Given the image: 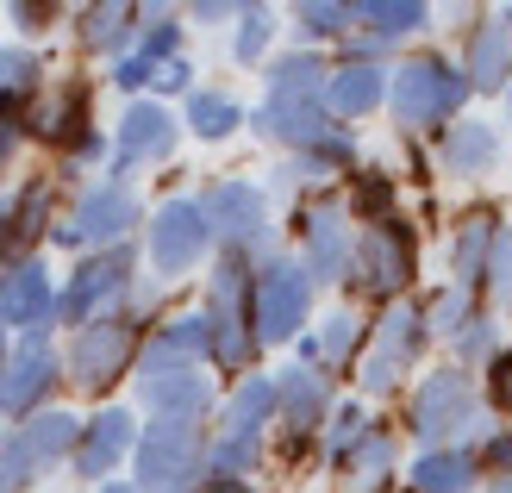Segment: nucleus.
<instances>
[{
	"label": "nucleus",
	"mask_w": 512,
	"mask_h": 493,
	"mask_svg": "<svg viewBox=\"0 0 512 493\" xmlns=\"http://www.w3.org/2000/svg\"><path fill=\"white\" fill-rule=\"evenodd\" d=\"M138 475L144 493H188L200 475V431L194 419H157L138 450Z\"/></svg>",
	"instance_id": "1"
},
{
	"label": "nucleus",
	"mask_w": 512,
	"mask_h": 493,
	"mask_svg": "<svg viewBox=\"0 0 512 493\" xmlns=\"http://www.w3.org/2000/svg\"><path fill=\"white\" fill-rule=\"evenodd\" d=\"M75 425L69 412H38L32 425H19L13 437H7V450H0V493H13V487H25L38 469H50L69 444H75Z\"/></svg>",
	"instance_id": "2"
},
{
	"label": "nucleus",
	"mask_w": 512,
	"mask_h": 493,
	"mask_svg": "<svg viewBox=\"0 0 512 493\" xmlns=\"http://www.w3.org/2000/svg\"><path fill=\"white\" fill-rule=\"evenodd\" d=\"M463 100V75H450L444 63H406L400 69V82H394V107L406 125H438L450 119V107Z\"/></svg>",
	"instance_id": "3"
},
{
	"label": "nucleus",
	"mask_w": 512,
	"mask_h": 493,
	"mask_svg": "<svg viewBox=\"0 0 512 493\" xmlns=\"http://www.w3.org/2000/svg\"><path fill=\"white\" fill-rule=\"evenodd\" d=\"M256 337L263 344H281V337H294V325L306 319V275L300 269H269L263 281H256Z\"/></svg>",
	"instance_id": "4"
},
{
	"label": "nucleus",
	"mask_w": 512,
	"mask_h": 493,
	"mask_svg": "<svg viewBox=\"0 0 512 493\" xmlns=\"http://www.w3.org/2000/svg\"><path fill=\"white\" fill-rule=\"evenodd\" d=\"M200 250H207V219H200V206H188V200L163 206L157 225H150V256H157V269L175 275V269L200 263Z\"/></svg>",
	"instance_id": "5"
},
{
	"label": "nucleus",
	"mask_w": 512,
	"mask_h": 493,
	"mask_svg": "<svg viewBox=\"0 0 512 493\" xmlns=\"http://www.w3.org/2000/svg\"><path fill=\"white\" fill-rule=\"evenodd\" d=\"M406 275H413V250H406L400 231H394V225L363 231V244H356V288H369V294H394Z\"/></svg>",
	"instance_id": "6"
},
{
	"label": "nucleus",
	"mask_w": 512,
	"mask_h": 493,
	"mask_svg": "<svg viewBox=\"0 0 512 493\" xmlns=\"http://www.w3.org/2000/svg\"><path fill=\"white\" fill-rule=\"evenodd\" d=\"M469 412H475V394H469V375H431L419 387V400H413V419H419V437H450V431H463L469 425Z\"/></svg>",
	"instance_id": "7"
},
{
	"label": "nucleus",
	"mask_w": 512,
	"mask_h": 493,
	"mask_svg": "<svg viewBox=\"0 0 512 493\" xmlns=\"http://www.w3.org/2000/svg\"><path fill=\"white\" fill-rule=\"evenodd\" d=\"M125 356H132V325H125V319H100V325H88L82 337H75V381H82V387H107L125 369Z\"/></svg>",
	"instance_id": "8"
},
{
	"label": "nucleus",
	"mask_w": 512,
	"mask_h": 493,
	"mask_svg": "<svg viewBox=\"0 0 512 493\" xmlns=\"http://www.w3.org/2000/svg\"><path fill=\"white\" fill-rule=\"evenodd\" d=\"M200 219H207L213 238H225V244H250L256 231H263L269 206H263V194H256V188H244V181H225V188H213V200L200 206Z\"/></svg>",
	"instance_id": "9"
},
{
	"label": "nucleus",
	"mask_w": 512,
	"mask_h": 493,
	"mask_svg": "<svg viewBox=\"0 0 512 493\" xmlns=\"http://www.w3.org/2000/svg\"><path fill=\"white\" fill-rule=\"evenodd\" d=\"M138 219V200H132V188H119V181H107V188H94L88 200H82V213H75V225L69 231H57L63 244H82V238H119L125 225Z\"/></svg>",
	"instance_id": "10"
},
{
	"label": "nucleus",
	"mask_w": 512,
	"mask_h": 493,
	"mask_svg": "<svg viewBox=\"0 0 512 493\" xmlns=\"http://www.w3.org/2000/svg\"><path fill=\"white\" fill-rule=\"evenodd\" d=\"M419 344H425V313H413V306H394V313H388V325H381V350L369 356L363 381H369V387H394L400 362L413 356Z\"/></svg>",
	"instance_id": "11"
},
{
	"label": "nucleus",
	"mask_w": 512,
	"mask_h": 493,
	"mask_svg": "<svg viewBox=\"0 0 512 493\" xmlns=\"http://www.w3.org/2000/svg\"><path fill=\"white\" fill-rule=\"evenodd\" d=\"M0 319L7 325H25V331H38L50 319V281L38 263H19L7 275V288H0Z\"/></svg>",
	"instance_id": "12"
},
{
	"label": "nucleus",
	"mask_w": 512,
	"mask_h": 493,
	"mask_svg": "<svg viewBox=\"0 0 512 493\" xmlns=\"http://www.w3.org/2000/svg\"><path fill=\"white\" fill-rule=\"evenodd\" d=\"M50 375H57V362H50V350L44 344H25L7 369H0V406L7 412H25L44 387H50Z\"/></svg>",
	"instance_id": "13"
},
{
	"label": "nucleus",
	"mask_w": 512,
	"mask_h": 493,
	"mask_svg": "<svg viewBox=\"0 0 512 493\" xmlns=\"http://www.w3.org/2000/svg\"><path fill=\"white\" fill-rule=\"evenodd\" d=\"M175 144V119L163 107H132L119 125V163H144V157H169Z\"/></svg>",
	"instance_id": "14"
},
{
	"label": "nucleus",
	"mask_w": 512,
	"mask_h": 493,
	"mask_svg": "<svg viewBox=\"0 0 512 493\" xmlns=\"http://www.w3.org/2000/svg\"><path fill=\"white\" fill-rule=\"evenodd\" d=\"M119 281H125V256H100V263H88L82 275L69 281V294H63V319H88L94 306H107L119 294Z\"/></svg>",
	"instance_id": "15"
},
{
	"label": "nucleus",
	"mask_w": 512,
	"mask_h": 493,
	"mask_svg": "<svg viewBox=\"0 0 512 493\" xmlns=\"http://www.w3.org/2000/svg\"><path fill=\"white\" fill-rule=\"evenodd\" d=\"M144 400L163 406V419H188L207 406V381L188 369H144Z\"/></svg>",
	"instance_id": "16"
},
{
	"label": "nucleus",
	"mask_w": 512,
	"mask_h": 493,
	"mask_svg": "<svg viewBox=\"0 0 512 493\" xmlns=\"http://www.w3.org/2000/svg\"><path fill=\"white\" fill-rule=\"evenodd\" d=\"M344 256H350L344 213H338V206H319V213L306 219V263H313V281H319V275H338Z\"/></svg>",
	"instance_id": "17"
},
{
	"label": "nucleus",
	"mask_w": 512,
	"mask_h": 493,
	"mask_svg": "<svg viewBox=\"0 0 512 493\" xmlns=\"http://www.w3.org/2000/svg\"><path fill=\"white\" fill-rule=\"evenodd\" d=\"M269 412H275V387H269V381H244V387H238V400H232V412H225V444L250 450Z\"/></svg>",
	"instance_id": "18"
},
{
	"label": "nucleus",
	"mask_w": 512,
	"mask_h": 493,
	"mask_svg": "<svg viewBox=\"0 0 512 493\" xmlns=\"http://www.w3.org/2000/svg\"><path fill=\"white\" fill-rule=\"evenodd\" d=\"M125 444H132V419H125V412H100L82 437V475H107L125 456Z\"/></svg>",
	"instance_id": "19"
},
{
	"label": "nucleus",
	"mask_w": 512,
	"mask_h": 493,
	"mask_svg": "<svg viewBox=\"0 0 512 493\" xmlns=\"http://www.w3.org/2000/svg\"><path fill=\"white\" fill-rule=\"evenodd\" d=\"M469 75H475V88H500L506 75H512V25H481V38L469 50Z\"/></svg>",
	"instance_id": "20"
},
{
	"label": "nucleus",
	"mask_w": 512,
	"mask_h": 493,
	"mask_svg": "<svg viewBox=\"0 0 512 493\" xmlns=\"http://www.w3.org/2000/svg\"><path fill=\"white\" fill-rule=\"evenodd\" d=\"M375 100H381V69L350 63V69L331 75V107H338V113H369Z\"/></svg>",
	"instance_id": "21"
},
{
	"label": "nucleus",
	"mask_w": 512,
	"mask_h": 493,
	"mask_svg": "<svg viewBox=\"0 0 512 493\" xmlns=\"http://www.w3.org/2000/svg\"><path fill=\"white\" fill-rule=\"evenodd\" d=\"M413 487L419 493H469L475 462L469 456H425V462H413Z\"/></svg>",
	"instance_id": "22"
},
{
	"label": "nucleus",
	"mask_w": 512,
	"mask_h": 493,
	"mask_svg": "<svg viewBox=\"0 0 512 493\" xmlns=\"http://www.w3.org/2000/svg\"><path fill=\"white\" fill-rule=\"evenodd\" d=\"M319 82H325V69L313 57L281 63L275 69V107H319Z\"/></svg>",
	"instance_id": "23"
},
{
	"label": "nucleus",
	"mask_w": 512,
	"mask_h": 493,
	"mask_svg": "<svg viewBox=\"0 0 512 493\" xmlns=\"http://www.w3.org/2000/svg\"><path fill=\"white\" fill-rule=\"evenodd\" d=\"M494 132H488V125H475V119H463V125H456V132H450V144H444V157H450V169H488L494 163Z\"/></svg>",
	"instance_id": "24"
},
{
	"label": "nucleus",
	"mask_w": 512,
	"mask_h": 493,
	"mask_svg": "<svg viewBox=\"0 0 512 493\" xmlns=\"http://www.w3.org/2000/svg\"><path fill=\"white\" fill-rule=\"evenodd\" d=\"M281 406H288V425L294 431H313V419H319V412H325V381L319 375H288V381H281Z\"/></svg>",
	"instance_id": "25"
},
{
	"label": "nucleus",
	"mask_w": 512,
	"mask_h": 493,
	"mask_svg": "<svg viewBox=\"0 0 512 493\" xmlns=\"http://www.w3.org/2000/svg\"><path fill=\"white\" fill-rule=\"evenodd\" d=\"M269 132L294 138V144H319L325 138V113L319 107H275L269 100Z\"/></svg>",
	"instance_id": "26"
},
{
	"label": "nucleus",
	"mask_w": 512,
	"mask_h": 493,
	"mask_svg": "<svg viewBox=\"0 0 512 493\" xmlns=\"http://www.w3.org/2000/svg\"><path fill=\"white\" fill-rule=\"evenodd\" d=\"M488 244H494V219L488 213H475L469 225H463V238H456V275H481V256H488Z\"/></svg>",
	"instance_id": "27"
},
{
	"label": "nucleus",
	"mask_w": 512,
	"mask_h": 493,
	"mask_svg": "<svg viewBox=\"0 0 512 493\" xmlns=\"http://www.w3.org/2000/svg\"><path fill=\"white\" fill-rule=\"evenodd\" d=\"M356 19H369L381 38H394V32H406V25H419L425 19V7H406V0H369Z\"/></svg>",
	"instance_id": "28"
},
{
	"label": "nucleus",
	"mask_w": 512,
	"mask_h": 493,
	"mask_svg": "<svg viewBox=\"0 0 512 493\" xmlns=\"http://www.w3.org/2000/svg\"><path fill=\"white\" fill-rule=\"evenodd\" d=\"M32 82H38V63L25 57V50H0V107L19 100V94H32Z\"/></svg>",
	"instance_id": "29"
},
{
	"label": "nucleus",
	"mask_w": 512,
	"mask_h": 493,
	"mask_svg": "<svg viewBox=\"0 0 512 493\" xmlns=\"http://www.w3.org/2000/svg\"><path fill=\"white\" fill-rule=\"evenodd\" d=\"M232 125H238V107H232L225 94H200V100H194V132H200V138H225Z\"/></svg>",
	"instance_id": "30"
},
{
	"label": "nucleus",
	"mask_w": 512,
	"mask_h": 493,
	"mask_svg": "<svg viewBox=\"0 0 512 493\" xmlns=\"http://www.w3.org/2000/svg\"><path fill=\"white\" fill-rule=\"evenodd\" d=\"M388 462H394V444H388L381 431H369L363 444L350 450V469H356V481H381V475H388Z\"/></svg>",
	"instance_id": "31"
},
{
	"label": "nucleus",
	"mask_w": 512,
	"mask_h": 493,
	"mask_svg": "<svg viewBox=\"0 0 512 493\" xmlns=\"http://www.w3.org/2000/svg\"><path fill=\"white\" fill-rule=\"evenodd\" d=\"M125 32H132V13H125V7H94V13H88V44H94V50L125 44Z\"/></svg>",
	"instance_id": "32"
},
{
	"label": "nucleus",
	"mask_w": 512,
	"mask_h": 493,
	"mask_svg": "<svg viewBox=\"0 0 512 493\" xmlns=\"http://www.w3.org/2000/svg\"><path fill=\"white\" fill-rule=\"evenodd\" d=\"M431 325H438V331H450V337H463V331L475 325V313H469V294H463V288L438 294V300H431Z\"/></svg>",
	"instance_id": "33"
},
{
	"label": "nucleus",
	"mask_w": 512,
	"mask_h": 493,
	"mask_svg": "<svg viewBox=\"0 0 512 493\" xmlns=\"http://www.w3.org/2000/svg\"><path fill=\"white\" fill-rule=\"evenodd\" d=\"M350 344H356V319H331L325 325V344H319V362H338V356H350Z\"/></svg>",
	"instance_id": "34"
},
{
	"label": "nucleus",
	"mask_w": 512,
	"mask_h": 493,
	"mask_svg": "<svg viewBox=\"0 0 512 493\" xmlns=\"http://www.w3.org/2000/svg\"><path fill=\"white\" fill-rule=\"evenodd\" d=\"M269 32H275L269 13H250V19H244V32H238V57L256 63V57H263V44H269Z\"/></svg>",
	"instance_id": "35"
},
{
	"label": "nucleus",
	"mask_w": 512,
	"mask_h": 493,
	"mask_svg": "<svg viewBox=\"0 0 512 493\" xmlns=\"http://www.w3.org/2000/svg\"><path fill=\"white\" fill-rule=\"evenodd\" d=\"M488 275H494V294L512 300V231H500V238H494V263H488Z\"/></svg>",
	"instance_id": "36"
},
{
	"label": "nucleus",
	"mask_w": 512,
	"mask_h": 493,
	"mask_svg": "<svg viewBox=\"0 0 512 493\" xmlns=\"http://www.w3.org/2000/svg\"><path fill=\"white\" fill-rule=\"evenodd\" d=\"M363 444V412H338V431H331V450H356Z\"/></svg>",
	"instance_id": "37"
},
{
	"label": "nucleus",
	"mask_w": 512,
	"mask_h": 493,
	"mask_svg": "<svg viewBox=\"0 0 512 493\" xmlns=\"http://www.w3.org/2000/svg\"><path fill=\"white\" fill-rule=\"evenodd\" d=\"M300 19H306V32H338L350 13H344V7H306Z\"/></svg>",
	"instance_id": "38"
},
{
	"label": "nucleus",
	"mask_w": 512,
	"mask_h": 493,
	"mask_svg": "<svg viewBox=\"0 0 512 493\" xmlns=\"http://www.w3.org/2000/svg\"><path fill=\"white\" fill-rule=\"evenodd\" d=\"M119 82H125V88H138V82H150V63H144V57H132V63H119Z\"/></svg>",
	"instance_id": "39"
},
{
	"label": "nucleus",
	"mask_w": 512,
	"mask_h": 493,
	"mask_svg": "<svg viewBox=\"0 0 512 493\" xmlns=\"http://www.w3.org/2000/svg\"><path fill=\"white\" fill-rule=\"evenodd\" d=\"M150 82H163V88H182V82H188V69H182V63H163V69H150Z\"/></svg>",
	"instance_id": "40"
},
{
	"label": "nucleus",
	"mask_w": 512,
	"mask_h": 493,
	"mask_svg": "<svg viewBox=\"0 0 512 493\" xmlns=\"http://www.w3.org/2000/svg\"><path fill=\"white\" fill-rule=\"evenodd\" d=\"M169 44H175V25L163 19V25H157V32H150V57H163V50H169Z\"/></svg>",
	"instance_id": "41"
},
{
	"label": "nucleus",
	"mask_w": 512,
	"mask_h": 493,
	"mask_svg": "<svg viewBox=\"0 0 512 493\" xmlns=\"http://www.w3.org/2000/svg\"><path fill=\"white\" fill-rule=\"evenodd\" d=\"M463 356H488V325H469V344H463Z\"/></svg>",
	"instance_id": "42"
},
{
	"label": "nucleus",
	"mask_w": 512,
	"mask_h": 493,
	"mask_svg": "<svg viewBox=\"0 0 512 493\" xmlns=\"http://www.w3.org/2000/svg\"><path fill=\"white\" fill-rule=\"evenodd\" d=\"M7 150H13V125H7V132H0V163H7Z\"/></svg>",
	"instance_id": "43"
},
{
	"label": "nucleus",
	"mask_w": 512,
	"mask_h": 493,
	"mask_svg": "<svg viewBox=\"0 0 512 493\" xmlns=\"http://www.w3.org/2000/svg\"><path fill=\"white\" fill-rule=\"evenodd\" d=\"M213 493H244V487L238 481H213Z\"/></svg>",
	"instance_id": "44"
},
{
	"label": "nucleus",
	"mask_w": 512,
	"mask_h": 493,
	"mask_svg": "<svg viewBox=\"0 0 512 493\" xmlns=\"http://www.w3.org/2000/svg\"><path fill=\"white\" fill-rule=\"evenodd\" d=\"M506 406H512V375H506Z\"/></svg>",
	"instance_id": "45"
},
{
	"label": "nucleus",
	"mask_w": 512,
	"mask_h": 493,
	"mask_svg": "<svg viewBox=\"0 0 512 493\" xmlns=\"http://www.w3.org/2000/svg\"><path fill=\"white\" fill-rule=\"evenodd\" d=\"M107 493H138V487H107Z\"/></svg>",
	"instance_id": "46"
},
{
	"label": "nucleus",
	"mask_w": 512,
	"mask_h": 493,
	"mask_svg": "<svg viewBox=\"0 0 512 493\" xmlns=\"http://www.w3.org/2000/svg\"><path fill=\"white\" fill-rule=\"evenodd\" d=\"M0 213H7V206H0Z\"/></svg>",
	"instance_id": "47"
}]
</instances>
